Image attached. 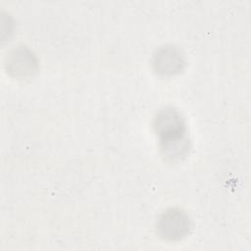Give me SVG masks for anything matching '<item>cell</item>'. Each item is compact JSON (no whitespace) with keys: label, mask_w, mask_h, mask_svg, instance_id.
Masks as SVG:
<instances>
[{"label":"cell","mask_w":251,"mask_h":251,"mask_svg":"<svg viewBox=\"0 0 251 251\" xmlns=\"http://www.w3.org/2000/svg\"><path fill=\"white\" fill-rule=\"evenodd\" d=\"M189 228V217L178 209L167 210L157 222V230L160 236L167 240L181 239L188 233Z\"/></svg>","instance_id":"obj_1"},{"label":"cell","mask_w":251,"mask_h":251,"mask_svg":"<svg viewBox=\"0 0 251 251\" xmlns=\"http://www.w3.org/2000/svg\"><path fill=\"white\" fill-rule=\"evenodd\" d=\"M154 129L162 139L184 134V121L180 113L173 107L160 110L154 119Z\"/></svg>","instance_id":"obj_2"},{"label":"cell","mask_w":251,"mask_h":251,"mask_svg":"<svg viewBox=\"0 0 251 251\" xmlns=\"http://www.w3.org/2000/svg\"><path fill=\"white\" fill-rule=\"evenodd\" d=\"M6 66L12 75L16 77H26L36 71L37 60L28 48L18 46L7 54Z\"/></svg>","instance_id":"obj_3"},{"label":"cell","mask_w":251,"mask_h":251,"mask_svg":"<svg viewBox=\"0 0 251 251\" xmlns=\"http://www.w3.org/2000/svg\"><path fill=\"white\" fill-rule=\"evenodd\" d=\"M184 64L180 50L173 45L161 47L153 58L154 70L162 75H172L178 73Z\"/></svg>","instance_id":"obj_4"},{"label":"cell","mask_w":251,"mask_h":251,"mask_svg":"<svg viewBox=\"0 0 251 251\" xmlns=\"http://www.w3.org/2000/svg\"><path fill=\"white\" fill-rule=\"evenodd\" d=\"M161 151L168 160H176L183 157L188 151V139L184 134L162 139Z\"/></svg>","instance_id":"obj_5"}]
</instances>
